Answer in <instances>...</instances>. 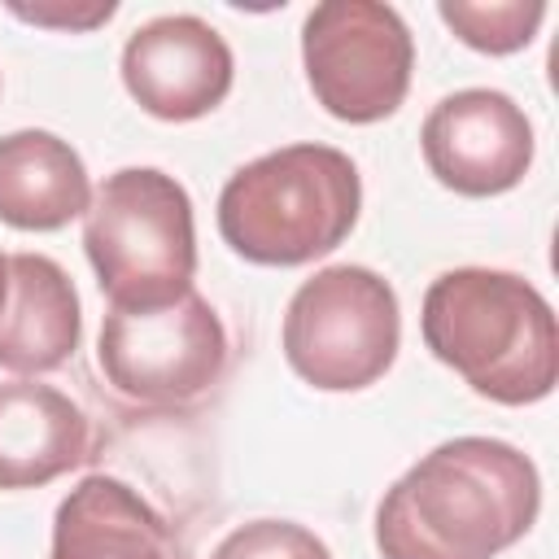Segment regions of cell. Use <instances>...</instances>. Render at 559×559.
Returning a JSON list of instances; mask_svg holds the SVG:
<instances>
[{"mask_svg": "<svg viewBox=\"0 0 559 559\" xmlns=\"http://www.w3.org/2000/svg\"><path fill=\"white\" fill-rule=\"evenodd\" d=\"M122 83L144 114L192 122L218 109L231 92V48L192 13L153 17L122 48Z\"/></svg>", "mask_w": 559, "mask_h": 559, "instance_id": "9", "label": "cell"}, {"mask_svg": "<svg viewBox=\"0 0 559 559\" xmlns=\"http://www.w3.org/2000/svg\"><path fill=\"white\" fill-rule=\"evenodd\" d=\"M301 61L314 100L332 118L380 122L406 100L415 44L393 4L328 0L306 13Z\"/></svg>", "mask_w": 559, "mask_h": 559, "instance_id": "7", "label": "cell"}, {"mask_svg": "<svg viewBox=\"0 0 559 559\" xmlns=\"http://www.w3.org/2000/svg\"><path fill=\"white\" fill-rule=\"evenodd\" d=\"M542 507L524 450L498 437H454L428 450L376 511L384 559H493L515 546Z\"/></svg>", "mask_w": 559, "mask_h": 559, "instance_id": "1", "label": "cell"}, {"mask_svg": "<svg viewBox=\"0 0 559 559\" xmlns=\"http://www.w3.org/2000/svg\"><path fill=\"white\" fill-rule=\"evenodd\" d=\"M83 249L109 306H166L183 297L197 275L188 188L153 166L105 175L83 214Z\"/></svg>", "mask_w": 559, "mask_h": 559, "instance_id": "4", "label": "cell"}, {"mask_svg": "<svg viewBox=\"0 0 559 559\" xmlns=\"http://www.w3.org/2000/svg\"><path fill=\"white\" fill-rule=\"evenodd\" d=\"M397 341V293L367 266L345 262L314 271L284 310V358L323 393L376 384L393 367Z\"/></svg>", "mask_w": 559, "mask_h": 559, "instance_id": "5", "label": "cell"}, {"mask_svg": "<svg viewBox=\"0 0 559 559\" xmlns=\"http://www.w3.org/2000/svg\"><path fill=\"white\" fill-rule=\"evenodd\" d=\"M4 297H9V258L0 253V306H4Z\"/></svg>", "mask_w": 559, "mask_h": 559, "instance_id": "17", "label": "cell"}, {"mask_svg": "<svg viewBox=\"0 0 559 559\" xmlns=\"http://www.w3.org/2000/svg\"><path fill=\"white\" fill-rule=\"evenodd\" d=\"M441 22L476 52H489V57H502V52H520L542 17H546V4L542 0H489V4H472V0H441L437 4Z\"/></svg>", "mask_w": 559, "mask_h": 559, "instance_id": "14", "label": "cell"}, {"mask_svg": "<svg viewBox=\"0 0 559 559\" xmlns=\"http://www.w3.org/2000/svg\"><path fill=\"white\" fill-rule=\"evenodd\" d=\"M419 328L432 358L489 402L528 406L559 380L555 310L524 275L489 266L445 271L424 293Z\"/></svg>", "mask_w": 559, "mask_h": 559, "instance_id": "2", "label": "cell"}, {"mask_svg": "<svg viewBox=\"0 0 559 559\" xmlns=\"http://www.w3.org/2000/svg\"><path fill=\"white\" fill-rule=\"evenodd\" d=\"M96 362L122 402L188 411L223 380L227 328L197 288L166 306H109Z\"/></svg>", "mask_w": 559, "mask_h": 559, "instance_id": "6", "label": "cell"}, {"mask_svg": "<svg viewBox=\"0 0 559 559\" xmlns=\"http://www.w3.org/2000/svg\"><path fill=\"white\" fill-rule=\"evenodd\" d=\"M92 183L83 157L52 131H13L0 140V218L17 231H57L87 214Z\"/></svg>", "mask_w": 559, "mask_h": 559, "instance_id": "13", "label": "cell"}, {"mask_svg": "<svg viewBox=\"0 0 559 559\" xmlns=\"http://www.w3.org/2000/svg\"><path fill=\"white\" fill-rule=\"evenodd\" d=\"M13 13L26 17V22H39V26H96V22L114 17V4L105 0V4L87 9V13H48V9H22V4H13Z\"/></svg>", "mask_w": 559, "mask_h": 559, "instance_id": "16", "label": "cell"}, {"mask_svg": "<svg viewBox=\"0 0 559 559\" xmlns=\"http://www.w3.org/2000/svg\"><path fill=\"white\" fill-rule=\"evenodd\" d=\"M210 559H332L328 546L293 524V520H249V524H236Z\"/></svg>", "mask_w": 559, "mask_h": 559, "instance_id": "15", "label": "cell"}, {"mask_svg": "<svg viewBox=\"0 0 559 559\" xmlns=\"http://www.w3.org/2000/svg\"><path fill=\"white\" fill-rule=\"evenodd\" d=\"M92 459L87 415L52 384H0V489H39Z\"/></svg>", "mask_w": 559, "mask_h": 559, "instance_id": "10", "label": "cell"}, {"mask_svg": "<svg viewBox=\"0 0 559 559\" xmlns=\"http://www.w3.org/2000/svg\"><path fill=\"white\" fill-rule=\"evenodd\" d=\"M79 293L74 280L44 253L9 258V297L0 306V367L39 376L79 349Z\"/></svg>", "mask_w": 559, "mask_h": 559, "instance_id": "11", "label": "cell"}, {"mask_svg": "<svg viewBox=\"0 0 559 559\" xmlns=\"http://www.w3.org/2000/svg\"><path fill=\"white\" fill-rule=\"evenodd\" d=\"M419 144L428 170L463 197H498L533 166V127L524 109L493 87H467L437 100Z\"/></svg>", "mask_w": 559, "mask_h": 559, "instance_id": "8", "label": "cell"}, {"mask_svg": "<svg viewBox=\"0 0 559 559\" xmlns=\"http://www.w3.org/2000/svg\"><path fill=\"white\" fill-rule=\"evenodd\" d=\"M48 559H175V542L127 480L96 472L61 498Z\"/></svg>", "mask_w": 559, "mask_h": 559, "instance_id": "12", "label": "cell"}, {"mask_svg": "<svg viewBox=\"0 0 559 559\" xmlns=\"http://www.w3.org/2000/svg\"><path fill=\"white\" fill-rule=\"evenodd\" d=\"M362 179L332 144H288L240 166L218 192L223 240L258 266H301L332 253L358 223Z\"/></svg>", "mask_w": 559, "mask_h": 559, "instance_id": "3", "label": "cell"}]
</instances>
